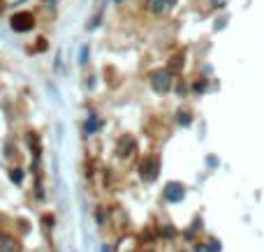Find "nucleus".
Here are the masks:
<instances>
[{"instance_id":"f257e3e1","label":"nucleus","mask_w":264,"mask_h":252,"mask_svg":"<svg viewBox=\"0 0 264 252\" xmlns=\"http://www.w3.org/2000/svg\"><path fill=\"white\" fill-rule=\"evenodd\" d=\"M33 17L28 14V12H21V14H14L12 17V28L14 30H28V28H33Z\"/></svg>"},{"instance_id":"7ed1b4c3","label":"nucleus","mask_w":264,"mask_h":252,"mask_svg":"<svg viewBox=\"0 0 264 252\" xmlns=\"http://www.w3.org/2000/svg\"><path fill=\"white\" fill-rule=\"evenodd\" d=\"M174 0H151V7L155 9V12H162V9H167Z\"/></svg>"},{"instance_id":"f03ea898","label":"nucleus","mask_w":264,"mask_h":252,"mask_svg":"<svg viewBox=\"0 0 264 252\" xmlns=\"http://www.w3.org/2000/svg\"><path fill=\"white\" fill-rule=\"evenodd\" d=\"M0 252H19V248H17V241H12V238H2V245H0Z\"/></svg>"},{"instance_id":"20e7f679","label":"nucleus","mask_w":264,"mask_h":252,"mask_svg":"<svg viewBox=\"0 0 264 252\" xmlns=\"http://www.w3.org/2000/svg\"><path fill=\"white\" fill-rule=\"evenodd\" d=\"M86 53H88V49L84 46V49H81V63H86Z\"/></svg>"}]
</instances>
